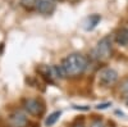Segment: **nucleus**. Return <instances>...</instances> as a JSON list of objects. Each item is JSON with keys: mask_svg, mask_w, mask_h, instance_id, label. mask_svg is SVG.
I'll use <instances>...</instances> for the list:
<instances>
[{"mask_svg": "<svg viewBox=\"0 0 128 127\" xmlns=\"http://www.w3.org/2000/svg\"><path fill=\"white\" fill-rule=\"evenodd\" d=\"M60 72L63 77H69V78H77L83 75V72L87 68V59L84 55L73 53L64 58L60 63Z\"/></svg>", "mask_w": 128, "mask_h": 127, "instance_id": "1", "label": "nucleus"}, {"mask_svg": "<svg viewBox=\"0 0 128 127\" xmlns=\"http://www.w3.org/2000/svg\"><path fill=\"white\" fill-rule=\"evenodd\" d=\"M23 109L34 117H41L45 113V103L41 99L28 98L23 101Z\"/></svg>", "mask_w": 128, "mask_h": 127, "instance_id": "2", "label": "nucleus"}, {"mask_svg": "<svg viewBox=\"0 0 128 127\" xmlns=\"http://www.w3.org/2000/svg\"><path fill=\"white\" fill-rule=\"evenodd\" d=\"M112 53H113V45H112V40L109 36L102 37L98 42V45H96V48L94 50L95 57L99 60H106L108 58H110Z\"/></svg>", "mask_w": 128, "mask_h": 127, "instance_id": "3", "label": "nucleus"}, {"mask_svg": "<svg viewBox=\"0 0 128 127\" xmlns=\"http://www.w3.org/2000/svg\"><path fill=\"white\" fill-rule=\"evenodd\" d=\"M99 83L104 87H110L118 81V72L113 68H104L99 72Z\"/></svg>", "mask_w": 128, "mask_h": 127, "instance_id": "4", "label": "nucleus"}, {"mask_svg": "<svg viewBox=\"0 0 128 127\" xmlns=\"http://www.w3.org/2000/svg\"><path fill=\"white\" fill-rule=\"evenodd\" d=\"M8 124L9 127H27L28 119L26 114L20 110H14L9 114L8 117Z\"/></svg>", "mask_w": 128, "mask_h": 127, "instance_id": "5", "label": "nucleus"}, {"mask_svg": "<svg viewBox=\"0 0 128 127\" xmlns=\"http://www.w3.org/2000/svg\"><path fill=\"white\" fill-rule=\"evenodd\" d=\"M35 9L42 16H50L55 10V2L54 0H37Z\"/></svg>", "mask_w": 128, "mask_h": 127, "instance_id": "6", "label": "nucleus"}, {"mask_svg": "<svg viewBox=\"0 0 128 127\" xmlns=\"http://www.w3.org/2000/svg\"><path fill=\"white\" fill-rule=\"evenodd\" d=\"M100 21H101V16L100 14H91V16L86 17L84 21H83V23H82L84 31H92L94 28H96V26L100 23Z\"/></svg>", "mask_w": 128, "mask_h": 127, "instance_id": "7", "label": "nucleus"}, {"mask_svg": "<svg viewBox=\"0 0 128 127\" xmlns=\"http://www.w3.org/2000/svg\"><path fill=\"white\" fill-rule=\"evenodd\" d=\"M116 42L122 46H128V30H120L115 37Z\"/></svg>", "mask_w": 128, "mask_h": 127, "instance_id": "8", "label": "nucleus"}, {"mask_svg": "<svg viewBox=\"0 0 128 127\" xmlns=\"http://www.w3.org/2000/svg\"><path fill=\"white\" fill-rule=\"evenodd\" d=\"M60 115H62V112H60V110H55V112H52L51 114H49V117L46 118L45 124H46L48 127H50V126H52V124H55V123L58 122V119L60 118Z\"/></svg>", "mask_w": 128, "mask_h": 127, "instance_id": "9", "label": "nucleus"}, {"mask_svg": "<svg viewBox=\"0 0 128 127\" xmlns=\"http://www.w3.org/2000/svg\"><path fill=\"white\" fill-rule=\"evenodd\" d=\"M37 0H20V5H22L26 10H32L35 9Z\"/></svg>", "mask_w": 128, "mask_h": 127, "instance_id": "10", "label": "nucleus"}, {"mask_svg": "<svg viewBox=\"0 0 128 127\" xmlns=\"http://www.w3.org/2000/svg\"><path fill=\"white\" fill-rule=\"evenodd\" d=\"M90 127H105V124H104V122H102V121L96 119V121H94V122L91 123V126H90Z\"/></svg>", "mask_w": 128, "mask_h": 127, "instance_id": "11", "label": "nucleus"}, {"mask_svg": "<svg viewBox=\"0 0 128 127\" xmlns=\"http://www.w3.org/2000/svg\"><path fill=\"white\" fill-rule=\"evenodd\" d=\"M72 127H84V124H83L82 122H81V123L78 122V123H74V124H73Z\"/></svg>", "mask_w": 128, "mask_h": 127, "instance_id": "12", "label": "nucleus"}, {"mask_svg": "<svg viewBox=\"0 0 128 127\" xmlns=\"http://www.w3.org/2000/svg\"><path fill=\"white\" fill-rule=\"evenodd\" d=\"M124 101H126V105L128 107V94H127V98H126V100H124Z\"/></svg>", "mask_w": 128, "mask_h": 127, "instance_id": "13", "label": "nucleus"}, {"mask_svg": "<svg viewBox=\"0 0 128 127\" xmlns=\"http://www.w3.org/2000/svg\"><path fill=\"white\" fill-rule=\"evenodd\" d=\"M54 2H63V0H54Z\"/></svg>", "mask_w": 128, "mask_h": 127, "instance_id": "14", "label": "nucleus"}]
</instances>
